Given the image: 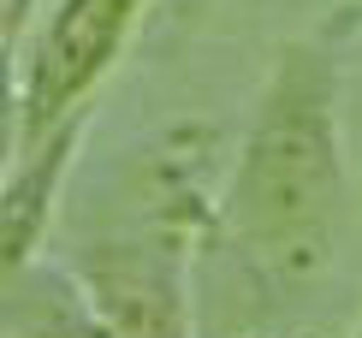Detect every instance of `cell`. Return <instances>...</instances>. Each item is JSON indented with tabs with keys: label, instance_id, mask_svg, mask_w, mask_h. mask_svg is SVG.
I'll return each instance as SVG.
<instances>
[{
	"label": "cell",
	"instance_id": "1",
	"mask_svg": "<svg viewBox=\"0 0 362 338\" xmlns=\"http://www.w3.org/2000/svg\"><path fill=\"white\" fill-rule=\"evenodd\" d=\"M339 30L344 18L321 36H297L279 48L250 107L232 173L214 196V243L267 303L303 297L339 255L344 208H351Z\"/></svg>",
	"mask_w": 362,
	"mask_h": 338
},
{
	"label": "cell",
	"instance_id": "2",
	"mask_svg": "<svg viewBox=\"0 0 362 338\" xmlns=\"http://www.w3.org/2000/svg\"><path fill=\"white\" fill-rule=\"evenodd\" d=\"M214 238V202L178 155H148L107 226L71 243L66 267L83 279L107 338H196V250Z\"/></svg>",
	"mask_w": 362,
	"mask_h": 338
},
{
	"label": "cell",
	"instance_id": "3",
	"mask_svg": "<svg viewBox=\"0 0 362 338\" xmlns=\"http://www.w3.org/2000/svg\"><path fill=\"white\" fill-rule=\"evenodd\" d=\"M143 12L148 0H54L12 89V148H36L95 107V89L125 59Z\"/></svg>",
	"mask_w": 362,
	"mask_h": 338
},
{
	"label": "cell",
	"instance_id": "4",
	"mask_svg": "<svg viewBox=\"0 0 362 338\" xmlns=\"http://www.w3.org/2000/svg\"><path fill=\"white\" fill-rule=\"evenodd\" d=\"M95 119V107L78 113L71 125H59L54 136H42L36 148H18V161L6 166V196H0V267L24 273L30 261H42L54 220H59V196H66V173L83 148V131Z\"/></svg>",
	"mask_w": 362,
	"mask_h": 338
},
{
	"label": "cell",
	"instance_id": "5",
	"mask_svg": "<svg viewBox=\"0 0 362 338\" xmlns=\"http://www.w3.org/2000/svg\"><path fill=\"white\" fill-rule=\"evenodd\" d=\"M6 332L12 338H107L83 279L48 255L6 279Z\"/></svg>",
	"mask_w": 362,
	"mask_h": 338
},
{
	"label": "cell",
	"instance_id": "6",
	"mask_svg": "<svg viewBox=\"0 0 362 338\" xmlns=\"http://www.w3.org/2000/svg\"><path fill=\"white\" fill-rule=\"evenodd\" d=\"M344 24H356V30H362V0H356V6H351V12H344Z\"/></svg>",
	"mask_w": 362,
	"mask_h": 338
},
{
	"label": "cell",
	"instance_id": "7",
	"mask_svg": "<svg viewBox=\"0 0 362 338\" xmlns=\"http://www.w3.org/2000/svg\"><path fill=\"white\" fill-rule=\"evenodd\" d=\"M250 338H267V332H250Z\"/></svg>",
	"mask_w": 362,
	"mask_h": 338
},
{
	"label": "cell",
	"instance_id": "8",
	"mask_svg": "<svg viewBox=\"0 0 362 338\" xmlns=\"http://www.w3.org/2000/svg\"><path fill=\"white\" fill-rule=\"evenodd\" d=\"M356 338H362V327H356Z\"/></svg>",
	"mask_w": 362,
	"mask_h": 338
}]
</instances>
